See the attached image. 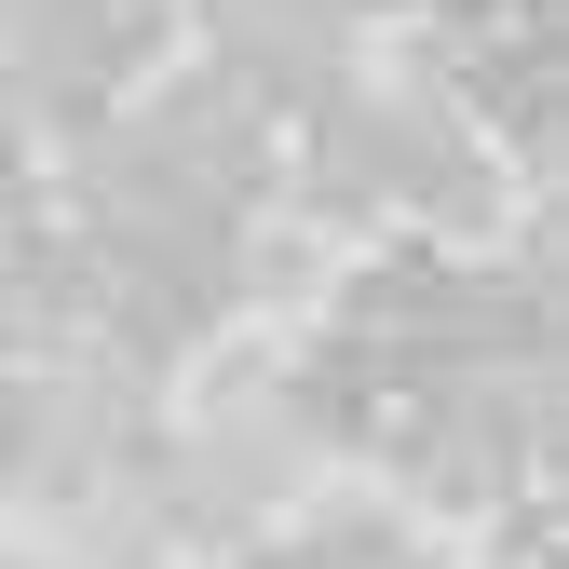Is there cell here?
Returning <instances> with one entry per match:
<instances>
[{
  "instance_id": "2",
  "label": "cell",
  "mask_w": 569,
  "mask_h": 569,
  "mask_svg": "<svg viewBox=\"0 0 569 569\" xmlns=\"http://www.w3.org/2000/svg\"><path fill=\"white\" fill-rule=\"evenodd\" d=\"M82 326H96V271L68 244L0 258V339H82Z\"/></svg>"
},
{
  "instance_id": "1",
  "label": "cell",
  "mask_w": 569,
  "mask_h": 569,
  "mask_svg": "<svg viewBox=\"0 0 569 569\" xmlns=\"http://www.w3.org/2000/svg\"><path fill=\"white\" fill-rule=\"evenodd\" d=\"M218 54H231L244 96H326L339 0H218Z\"/></svg>"
},
{
  "instance_id": "3",
  "label": "cell",
  "mask_w": 569,
  "mask_h": 569,
  "mask_svg": "<svg viewBox=\"0 0 569 569\" xmlns=\"http://www.w3.org/2000/svg\"><path fill=\"white\" fill-rule=\"evenodd\" d=\"M0 231H28V150H14V122H0Z\"/></svg>"
}]
</instances>
